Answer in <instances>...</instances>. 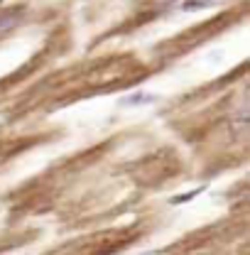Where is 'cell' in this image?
<instances>
[{
    "instance_id": "cell-1",
    "label": "cell",
    "mask_w": 250,
    "mask_h": 255,
    "mask_svg": "<svg viewBox=\"0 0 250 255\" xmlns=\"http://www.w3.org/2000/svg\"><path fill=\"white\" fill-rule=\"evenodd\" d=\"M159 101V96L157 94H147V91H137V94H130V96H125L123 101V106H147V103H157Z\"/></svg>"
},
{
    "instance_id": "cell-2",
    "label": "cell",
    "mask_w": 250,
    "mask_h": 255,
    "mask_svg": "<svg viewBox=\"0 0 250 255\" xmlns=\"http://www.w3.org/2000/svg\"><path fill=\"white\" fill-rule=\"evenodd\" d=\"M206 5H211V2L209 0H187L182 5V10H196V7H206Z\"/></svg>"
},
{
    "instance_id": "cell-3",
    "label": "cell",
    "mask_w": 250,
    "mask_h": 255,
    "mask_svg": "<svg viewBox=\"0 0 250 255\" xmlns=\"http://www.w3.org/2000/svg\"><path fill=\"white\" fill-rule=\"evenodd\" d=\"M15 20H17V17H15V15H7V17H5V20H0V30H2V27H7V25H12V22H15Z\"/></svg>"
}]
</instances>
